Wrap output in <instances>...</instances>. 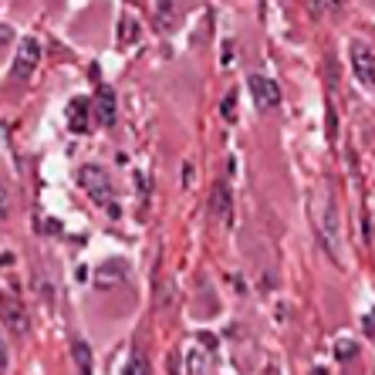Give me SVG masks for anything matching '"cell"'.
Instances as JSON below:
<instances>
[{"instance_id":"cell-7","label":"cell","mask_w":375,"mask_h":375,"mask_svg":"<svg viewBox=\"0 0 375 375\" xmlns=\"http://www.w3.org/2000/svg\"><path fill=\"white\" fill-rule=\"evenodd\" d=\"M210 213L213 217H220L224 224L233 220V196H230V186H226L224 179L213 186V196H210Z\"/></svg>"},{"instance_id":"cell-10","label":"cell","mask_w":375,"mask_h":375,"mask_svg":"<svg viewBox=\"0 0 375 375\" xmlns=\"http://www.w3.org/2000/svg\"><path fill=\"white\" fill-rule=\"evenodd\" d=\"M0 315L7 318V325H11L18 335H24V332H27V315H24V308H20L18 301L4 298V304H0Z\"/></svg>"},{"instance_id":"cell-12","label":"cell","mask_w":375,"mask_h":375,"mask_svg":"<svg viewBox=\"0 0 375 375\" xmlns=\"http://www.w3.org/2000/svg\"><path fill=\"white\" fill-rule=\"evenodd\" d=\"M135 41H139V20L132 18V14H125V18L118 20V44L132 48Z\"/></svg>"},{"instance_id":"cell-1","label":"cell","mask_w":375,"mask_h":375,"mask_svg":"<svg viewBox=\"0 0 375 375\" xmlns=\"http://www.w3.org/2000/svg\"><path fill=\"white\" fill-rule=\"evenodd\" d=\"M315 230H318V240H321V247L328 250V257L338 261V250H341V224H338V213H335V203H332V200L321 203Z\"/></svg>"},{"instance_id":"cell-22","label":"cell","mask_w":375,"mask_h":375,"mask_svg":"<svg viewBox=\"0 0 375 375\" xmlns=\"http://www.w3.org/2000/svg\"><path fill=\"white\" fill-rule=\"evenodd\" d=\"M325 7H328V4H325V0H311V11H315V14H321V11H325Z\"/></svg>"},{"instance_id":"cell-3","label":"cell","mask_w":375,"mask_h":375,"mask_svg":"<svg viewBox=\"0 0 375 375\" xmlns=\"http://www.w3.org/2000/svg\"><path fill=\"white\" fill-rule=\"evenodd\" d=\"M348 57H352V71L365 88H375V51L365 41H352L348 44Z\"/></svg>"},{"instance_id":"cell-18","label":"cell","mask_w":375,"mask_h":375,"mask_svg":"<svg viewBox=\"0 0 375 375\" xmlns=\"http://www.w3.org/2000/svg\"><path fill=\"white\" fill-rule=\"evenodd\" d=\"M122 375H149V372H146V362H142V358H132Z\"/></svg>"},{"instance_id":"cell-16","label":"cell","mask_w":375,"mask_h":375,"mask_svg":"<svg viewBox=\"0 0 375 375\" xmlns=\"http://www.w3.org/2000/svg\"><path fill=\"white\" fill-rule=\"evenodd\" d=\"M233 109H237V95L230 92V95H224V102H220V112H224L226 122H233Z\"/></svg>"},{"instance_id":"cell-11","label":"cell","mask_w":375,"mask_h":375,"mask_svg":"<svg viewBox=\"0 0 375 375\" xmlns=\"http://www.w3.org/2000/svg\"><path fill=\"white\" fill-rule=\"evenodd\" d=\"M71 358L78 365V375H92V348H88V341L75 338L71 341Z\"/></svg>"},{"instance_id":"cell-9","label":"cell","mask_w":375,"mask_h":375,"mask_svg":"<svg viewBox=\"0 0 375 375\" xmlns=\"http://www.w3.org/2000/svg\"><path fill=\"white\" fill-rule=\"evenodd\" d=\"M88 109H92V102L88 98H71V105H68V125L71 132H88Z\"/></svg>"},{"instance_id":"cell-6","label":"cell","mask_w":375,"mask_h":375,"mask_svg":"<svg viewBox=\"0 0 375 375\" xmlns=\"http://www.w3.org/2000/svg\"><path fill=\"white\" fill-rule=\"evenodd\" d=\"M95 118H98L105 129H112L115 118H118V102H115V92L109 85H98V95H95Z\"/></svg>"},{"instance_id":"cell-5","label":"cell","mask_w":375,"mask_h":375,"mask_svg":"<svg viewBox=\"0 0 375 375\" xmlns=\"http://www.w3.org/2000/svg\"><path fill=\"white\" fill-rule=\"evenodd\" d=\"M41 64V44L38 38H20L18 55H14V78H31Z\"/></svg>"},{"instance_id":"cell-14","label":"cell","mask_w":375,"mask_h":375,"mask_svg":"<svg viewBox=\"0 0 375 375\" xmlns=\"http://www.w3.org/2000/svg\"><path fill=\"white\" fill-rule=\"evenodd\" d=\"M186 365H189V375H207V362H203V355L196 348L186 352Z\"/></svg>"},{"instance_id":"cell-4","label":"cell","mask_w":375,"mask_h":375,"mask_svg":"<svg viewBox=\"0 0 375 375\" xmlns=\"http://www.w3.org/2000/svg\"><path fill=\"white\" fill-rule=\"evenodd\" d=\"M247 88H250V98H254V105H257L261 112H274V109L281 105V88H278V81H271V78L250 75L247 78Z\"/></svg>"},{"instance_id":"cell-8","label":"cell","mask_w":375,"mask_h":375,"mask_svg":"<svg viewBox=\"0 0 375 375\" xmlns=\"http://www.w3.org/2000/svg\"><path fill=\"white\" fill-rule=\"evenodd\" d=\"M125 274H129V264H125V261H105V264H98L95 281L102 284V287H109V284L125 281Z\"/></svg>"},{"instance_id":"cell-17","label":"cell","mask_w":375,"mask_h":375,"mask_svg":"<svg viewBox=\"0 0 375 375\" xmlns=\"http://www.w3.org/2000/svg\"><path fill=\"white\" fill-rule=\"evenodd\" d=\"M7 213H11V193L0 183V220H7Z\"/></svg>"},{"instance_id":"cell-2","label":"cell","mask_w":375,"mask_h":375,"mask_svg":"<svg viewBox=\"0 0 375 375\" xmlns=\"http://www.w3.org/2000/svg\"><path fill=\"white\" fill-rule=\"evenodd\" d=\"M78 186L85 189L88 196H92L98 207H109L112 203V179H109V172L98 166H81L78 169Z\"/></svg>"},{"instance_id":"cell-13","label":"cell","mask_w":375,"mask_h":375,"mask_svg":"<svg viewBox=\"0 0 375 375\" xmlns=\"http://www.w3.org/2000/svg\"><path fill=\"white\" fill-rule=\"evenodd\" d=\"M335 355L341 358V362H352V358L358 355V345L352 341V338H341V341L335 345Z\"/></svg>"},{"instance_id":"cell-15","label":"cell","mask_w":375,"mask_h":375,"mask_svg":"<svg viewBox=\"0 0 375 375\" xmlns=\"http://www.w3.org/2000/svg\"><path fill=\"white\" fill-rule=\"evenodd\" d=\"M152 7H156L159 20H163V24H169V20H172V11H176V0H152Z\"/></svg>"},{"instance_id":"cell-20","label":"cell","mask_w":375,"mask_h":375,"mask_svg":"<svg viewBox=\"0 0 375 375\" xmlns=\"http://www.w3.org/2000/svg\"><path fill=\"white\" fill-rule=\"evenodd\" d=\"M362 325H365V332H369V335H375V311H372V315H365V321H362Z\"/></svg>"},{"instance_id":"cell-21","label":"cell","mask_w":375,"mask_h":375,"mask_svg":"<svg viewBox=\"0 0 375 375\" xmlns=\"http://www.w3.org/2000/svg\"><path fill=\"white\" fill-rule=\"evenodd\" d=\"M11 41V27L7 24H0V44H7Z\"/></svg>"},{"instance_id":"cell-19","label":"cell","mask_w":375,"mask_h":375,"mask_svg":"<svg viewBox=\"0 0 375 375\" xmlns=\"http://www.w3.org/2000/svg\"><path fill=\"white\" fill-rule=\"evenodd\" d=\"M233 57H237V48H233V44L226 41V44H224V61H220V68H230V64H237Z\"/></svg>"}]
</instances>
